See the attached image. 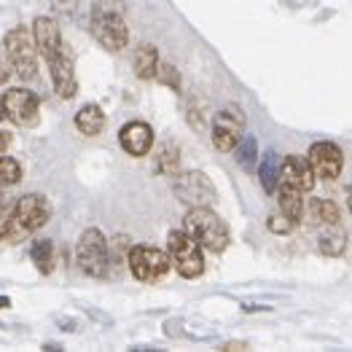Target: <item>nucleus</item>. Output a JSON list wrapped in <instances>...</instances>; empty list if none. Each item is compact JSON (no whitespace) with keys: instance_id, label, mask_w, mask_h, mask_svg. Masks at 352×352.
<instances>
[{"instance_id":"obj_1","label":"nucleus","mask_w":352,"mask_h":352,"mask_svg":"<svg viewBox=\"0 0 352 352\" xmlns=\"http://www.w3.org/2000/svg\"><path fill=\"white\" fill-rule=\"evenodd\" d=\"M186 232L210 253H223L229 248V226L212 207H191L186 215Z\"/></svg>"},{"instance_id":"obj_2","label":"nucleus","mask_w":352,"mask_h":352,"mask_svg":"<svg viewBox=\"0 0 352 352\" xmlns=\"http://www.w3.org/2000/svg\"><path fill=\"white\" fill-rule=\"evenodd\" d=\"M52 218V205L46 202V197L41 194H25L16 199L14 205V215H11V226H8V239L19 242L25 239L28 234L43 229Z\"/></svg>"},{"instance_id":"obj_3","label":"nucleus","mask_w":352,"mask_h":352,"mask_svg":"<svg viewBox=\"0 0 352 352\" xmlns=\"http://www.w3.org/2000/svg\"><path fill=\"white\" fill-rule=\"evenodd\" d=\"M167 256L173 266L177 269L180 277L194 280L205 272V256H202V245L188 234L186 229H175L167 236Z\"/></svg>"},{"instance_id":"obj_4","label":"nucleus","mask_w":352,"mask_h":352,"mask_svg":"<svg viewBox=\"0 0 352 352\" xmlns=\"http://www.w3.org/2000/svg\"><path fill=\"white\" fill-rule=\"evenodd\" d=\"M3 49H6V57L19 78L30 81L38 76V46H35V38L28 28L8 30L3 38Z\"/></svg>"},{"instance_id":"obj_5","label":"nucleus","mask_w":352,"mask_h":352,"mask_svg":"<svg viewBox=\"0 0 352 352\" xmlns=\"http://www.w3.org/2000/svg\"><path fill=\"white\" fill-rule=\"evenodd\" d=\"M129 272L135 274V280L140 283H159L167 272H170V256L159 248H146V245H132L129 256H126Z\"/></svg>"},{"instance_id":"obj_6","label":"nucleus","mask_w":352,"mask_h":352,"mask_svg":"<svg viewBox=\"0 0 352 352\" xmlns=\"http://www.w3.org/2000/svg\"><path fill=\"white\" fill-rule=\"evenodd\" d=\"M173 191H175L177 202L188 207H212V202L218 199V191H215V183L199 173V170H191V173H177L175 183H173Z\"/></svg>"},{"instance_id":"obj_7","label":"nucleus","mask_w":352,"mask_h":352,"mask_svg":"<svg viewBox=\"0 0 352 352\" xmlns=\"http://www.w3.org/2000/svg\"><path fill=\"white\" fill-rule=\"evenodd\" d=\"M76 261L81 272L89 277H105L108 274V239L100 229H87L78 248H76Z\"/></svg>"},{"instance_id":"obj_8","label":"nucleus","mask_w":352,"mask_h":352,"mask_svg":"<svg viewBox=\"0 0 352 352\" xmlns=\"http://www.w3.org/2000/svg\"><path fill=\"white\" fill-rule=\"evenodd\" d=\"M245 113L239 105H226L221 108L215 118H212V129H210V138H212V146L218 148L221 153H229L234 151V146L245 138Z\"/></svg>"},{"instance_id":"obj_9","label":"nucleus","mask_w":352,"mask_h":352,"mask_svg":"<svg viewBox=\"0 0 352 352\" xmlns=\"http://www.w3.org/2000/svg\"><path fill=\"white\" fill-rule=\"evenodd\" d=\"M315 175L323 177V180H333V177L342 175V167H344V153L336 143H328V140H320V143H312L309 146V153H307Z\"/></svg>"},{"instance_id":"obj_10","label":"nucleus","mask_w":352,"mask_h":352,"mask_svg":"<svg viewBox=\"0 0 352 352\" xmlns=\"http://www.w3.org/2000/svg\"><path fill=\"white\" fill-rule=\"evenodd\" d=\"M94 38L108 49V52H121L129 41L126 22L118 16L116 11H102L94 16Z\"/></svg>"},{"instance_id":"obj_11","label":"nucleus","mask_w":352,"mask_h":352,"mask_svg":"<svg viewBox=\"0 0 352 352\" xmlns=\"http://www.w3.org/2000/svg\"><path fill=\"white\" fill-rule=\"evenodd\" d=\"M49 67H52V81L54 89L62 100H73L76 91H78V78H76V67H73V52L70 46L62 43V49L57 52V57L49 59Z\"/></svg>"},{"instance_id":"obj_12","label":"nucleus","mask_w":352,"mask_h":352,"mask_svg":"<svg viewBox=\"0 0 352 352\" xmlns=\"http://www.w3.org/2000/svg\"><path fill=\"white\" fill-rule=\"evenodd\" d=\"M3 97H6V118H11L19 126H32L38 121L41 102L30 89H11Z\"/></svg>"},{"instance_id":"obj_13","label":"nucleus","mask_w":352,"mask_h":352,"mask_svg":"<svg viewBox=\"0 0 352 352\" xmlns=\"http://www.w3.org/2000/svg\"><path fill=\"white\" fill-rule=\"evenodd\" d=\"M280 180L291 183L298 191H312L318 175H315L307 156H285L283 164H280Z\"/></svg>"},{"instance_id":"obj_14","label":"nucleus","mask_w":352,"mask_h":352,"mask_svg":"<svg viewBox=\"0 0 352 352\" xmlns=\"http://www.w3.org/2000/svg\"><path fill=\"white\" fill-rule=\"evenodd\" d=\"M118 143L129 156H146L153 146V129L146 121H129L118 132Z\"/></svg>"},{"instance_id":"obj_15","label":"nucleus","mask_w":352,"mask_h":352,"mask_svg":"<svg viewBox=\"0 0 352 352\" xmlns=\"http://www.w3.org/2000/svg\"><path fill=\"white\" fill-rule=\"evenodd\" d=\"M32 38H35V46H38V52L43 54L46 62L57 57V52L62 49V32H59V25L52 16H38L32 22Z\"/></svg>"},{"instance_id":"obj_16","label":"nucleus","mask_w":352,"mask_h":352,"mask_svg":"<svg viewBox=\"0 0 352 352\" xmlns=\"http://www.w3.org/2000/svg\"><path fill=\"white\" fill-rule=\"evenodd\" d=\"M318 229V250L328 256V258H336L344 253L347 248V229L342 226V221H331V223H320L315 226Z\"/></svg>"},{"instance_id":"obj_17","label":"nucleus","mask_w":352,"mask_h":352,"mask_svg":"<svg viewBox=\"0 0 352 352\" xmlns=\"http://www.w3.org/2000/svg\"><path fill=\"white\" fill-rule=\"evenodd\" d=\"M76 126H78L81 135L97 138V135L105 129V111H102L100 105L89 102V105H84V108L76 113Z\"/></svg>"},{"instance_id":"obj_18","label":"nucleus","mask_w":352,"mask_h":352,"mask_svg":"<svg viewBox=\"0 0 352 352\" xmlns=\"http://www.w3.org/2000/svg\"><path fill=\"white\" fill-rule=\"evenodd\" d=\"M277 194H280V212L283 215H288L294 223H298V218L304 215V199H301V194L304 191H298L294 188L291 183H285V180H280V186H277Z\"/></svg>"},{"instance_id":"obj_19","label":"nucleus","mask_w":352,"mask_h":352,"mask_svg":"<svg viewBox=\"0 0 352 352\" xmlns=\"http://www.w3.org/2000/svg\"><path fill=\"white\" fill-rule=\"evenodd\" d=\"M30 258L41 274H52L57 264V253H54V242L52 239H35L30 248Z\"/></svg>"},{"instance_id":"obj_20","label":"nucleus","mask_w":352,"mask_h":352,"mask_svg":"<svg viewBox=\"0 0 352 352\" xmlns=\"http://www.w3.org/2000/svg\"><path fill=\"white\" fill-rule=\"evenodd\" d=\"M156 70H159V52H156V46H140L138 49V54H135V76L138 78H153L156 76Z\"/></svg>"},{"instance_id":"obj_21","label":"nucleus","mask_w":352,"mask_h":352,"mask_svg":"<svg viewBox=\"0 0 352 352\" xmlns=\"http://www.w3.org/2000/svg\"><path fill=\"white\" fill-rule=\"evenodd\" d=\"M280 164H283V162H277V153L269 151V153L264 156V162H261V167H258L261 188H264L266 194L277 191V186H280Z\"/></svg>"},{"instance_id":"obj_22","label":"nucleus","mask_w":352,"mask_h":352,"mask_svg":"<svg viewBox=\"0 0 352 352\" xmlns=\"http://www.w3.org/2000/svg\"><path fill=\"white\" fill-rule=\"evenodd\" d=\"M234 159L242 170L250 173V170L256 167V162H258V140H256L253 135H245L234 146Z\"/></svg>"},{"instance_id":"obj_23","label":"nucleus","mask_w":352,"mask_h":352,"mask_svg":"<svg viewBox=\"0 0 352 352\" xmlns=\"http://www.w3.org/2000/svg\"><path fill=\"white\" fill-rule=\"evenodd\" d=\"M309 221H312V226L339 221V207L333 205L331 199H312L309 202Z\"/></svg>"},{"instance_id":"obj_24","label":"nucleus","mask_w":352,"mask_h":352,"mask_svg":"<svg viewBox=\"0 0 352 352\" xmlns=\"http://www.w3.org/2000/svg\"><path fill=\"white\" fill-rule=\"evenodd\" d=\"M156 167L159 173L175 177L180 173V151H177L175 143H167V146L159 151V159H156Z\"/></svg>"},{"instance_id":"obj_25","label":"nucleus","mask_w":352,"mask_h":352,"mask_svg":"<svg viewBox=\"0 0 352 352\" xmlns=\"http://www.w3.org/2000/svg\"><path fill=\"white\" fill-rule=\"evenodd\" d=\"M19 180H22V167H19V162L11 159V156H0V191L16 186Z\"/></svg>"},{"instance_id":"obj_26","label":"nucleus","mask_w":352,"mask_h":352,"mask_svg":"<svg viewBox=\"0 0 352 352\" xmlns=\"http://www.w3.org/2000/svg\"><path fill=\"white\" fill-rule=\"evenodd\" d=\"M156 76H159V81H162V84H167L170 89H175V91H180V73L175 70V65H170V62L159 65Z\"/></svg>"},{"instance_id":"obj_27","label":"nucleus","mask_w":352,"mask_h":352,"mask_svg":"<svg viewBox=\"0 0 352 352\" xmlns=\"http://www.w3.org/2000/svg\"><path fill=\"white\" fill-rule=\"evenodd\" d=\"M266 226H269V232H274V234H288L296 223L288 218V215H283V212H280V215H269Z\"/></svg>"},{"instance_id":"obj_28","label":"nucleus","mask_w":352,"mask_h":352,"mask_svg":"<svg viewBox=\"0 0 352 352\" xmlns=\"http://www.w3.org/2000/svg\"><path fill=\"white\" fill-rule=\"evenodd\" d=\"M11 215H14V205L6 202V199H0V239H6V234H8Z\"/></svg>"},{"instance_id":"obj_29","label":"nucleus","mask_w":352,"mask_h":352,"mask_svg":"<svg viewBox=\"0 0 352 352\" xmlns=\"http://www.w3.org/2000/svg\"><path fill=\"white\" fill-rule=\"evenodd\" d=\"M11 70H14V67H11V62H8V57H3V54H0V84H6V81H8Z\"/></svg>"},{"instance_id":"obj_30","label":"nucleus","mask_w":352,"mask_h":352,"mask_svg":"<svg viewBox=\"0 0 352 352\" xmlns=\"http://www.w3.org/2000/svg\"><path fill=\"white\" fill-rule=\"evenodd\" d=\"M8 146H11V138H8L6 132H0V156L6 153V148H8Z\"/></svg>"},{"instance_id":"obj_31","label":"nucleus","mask_w":352,"mask_h":352,"mask_svg":"<svg viewBox=\"0 0 352 352\" xmlns=\"http://www.w3.org/2000/svg\"><path fill=\"white\" fill-rule=\"evenodd\" d=\"M223 350H248V344L245 342H229V344H223Z\"/></svg>"},{"instance_id":"obj_32","label":"nucleus","mask_w":352,"mask_h":352,"mask_svg":"<svg viewBox=\"0 0 352 352\" xmlns=\"http://www.w3.org/2000/svg\"><path fill=\"white\" fill-rule=\"evenodd\" d=\"M3 118H6V97L0 94V121H3Z\"/></svg>"},{"instance_id":"obj_33","label":"nucleus","mask_w":352,"mask_h":352,"mask_svg":"<svg viewBox=\"0 0 352 352\" xmlns=\"http://www.w3.org/2000/svg\"><path fill=\"white\" fill-rule=\"evenodd\" d=\"M11 301H8V296H0V309H6Z\"/></svg>"}]
</instances>
